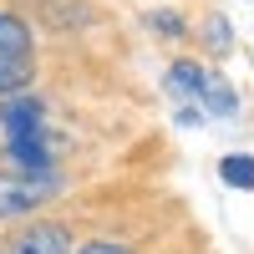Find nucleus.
Segmentation results:
<instances>
[{
  "label": "nucleus",
  "instance_id": "9",
  "mask_svg": "<svg viewBox=\"0 0 254 254\" xmlns=\"http://www.w3.org/2000/svg\"><path fill=\"white\" fill-rule=\"evenodd\" d=\"M76 254H132L127 244H112V239H92V244H81Z\"/></svg>",
  "mask_w": 254,
  "mask_h": 254
},
{
  "label": "nucleus",
  "instance_id": "1",
  "mask_svg": "<svg viewBox=\"0 0 254 254\" xmlns=\"http://www.w3.org/2000/svg\"><path fill=\"white\" fill-rule=\"evenodd\" d=\"M0 132H5V147H10V158L20 163L26 178H51V147H46L41 102H10V107H0Z\"/></svg>",
  "mask_w": 254,
  "mask_h": 254
},
{
  "label": "nucleus",
  "instance_id": "4",
  "mask_svg": "<svg viewBox=\"0 0 254 254\" xmlns=\"http://www.w3.org/2000/svg\"><path fill=\"white\" fill-rule=\"evenodd\" d=\"M0 254H71V234L61 224H31L0 244Z\"/></svg>",
  "mask_w": 254,
  "mask_h": 254
},
{
  "label": "nucleus",
  "instance_id": "6",
  "mask_svg": "<svg viewBox=\"0 0 254 254\" xmlns=\"http://www.w3.org/2000/svg\"><path fill=\"white\" fill-rule=\"evenodd\" d=\"M219 173H224V183H234V188H254V158L229 153V158L219 163Z\"/></svg>",
  "mask_w": 254,
  "mask_h": 254
},
{
  "label": "nucleus",
  "instance_id": "2",
  "mask_svg": "<svg viewBox=\"0 0 254 254\" xmlns=\"http://www.w3.org/2000/svg\"><path fill=\"white\" fill-rule=\"evenodd\" d=\"M168 76H173V87H178V92H188L193 102H203V107H208V112H219V117H229V112L239 107L234 87H229L224 76H214V71L193 66V61H178V66L168 71Z\"/></svg>",
  "mask_w": 254,
  "mask_h": 254
},
{
  "label": "nucleus",
  "instance_id": "3",
  "mask_svg": "<svg viewBox=\"0 0 254 254\" xmlns=\"http://www.w3.org/2000/svg\"><path fill=\"white\" fill-rule=\"evenodd\" d=\"M51 178H26V173H0V219H20L46 198Z\"/></svg>",
  "mask_w": 254,
  "mask_h": 254
},
{
  "label": "nucleus",
  "instance_id": "10",
  "mask_svg": "<svg viewBox=\"0 0 254 254\" xmlns=\"http://www.w3.org/2000/svg\"><path fill=\"white\" fill-rule=\"evenodd\" d=\"M153 26L168 31V36H178V31H183V20H178V15H153Z\"/></svg>",
  "mask_w": 254,
  "mask_h": 254
},
{
  "label": "nucleus",
  "instance_id": "7",
  "mask_svg": "<svg viewBox=\"0 0 254 254\" xmlns=\"http://www.w3.org/2000/svg\"><path fill=\"white\" fill-rule=\"evenodd\" d=\"M26 81H31V61H10V56H0V97L20 92Z\"/></svg>",
  "mask_w": 254,
  "mask_h": 254
},
{
  "label": "nucleus",
  "instance_id": "8",
  "mask_svg": "<svg viewBox=\"0 0 254 254\" xmlns=\"http://www.w3.org/2000/svg\"><path fill=\"white\" fill-rule=\"evenodd\" d=\"M208 46H214V51H224V46H229V20H224V15L208 20Z\"/></svg>",
  "mask_w": 254,
  "mask_h": 254
},
{
  "label": "nucleus",
  "instance_id": "5",
  "mask_svg": "<svg viewBox=\"0 0 254 254\" xmlns=\"http://www.w3.org/2000/svg\"><path fill=\"white\" fill-rule=\"evenodd\" d=\"M0 56L31 61V31H26V20H15L10 10H0Z\"/></svg>",
  "mask_w": 254,
  "mask_h": 254
}]
</instances>
